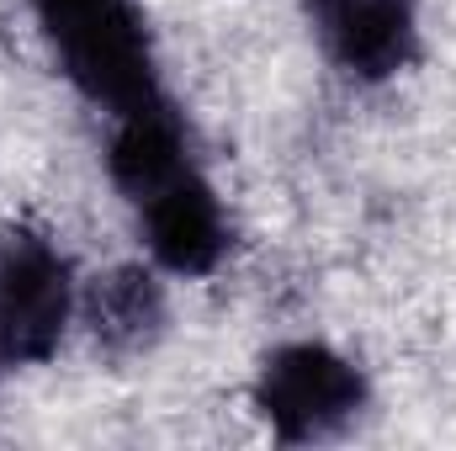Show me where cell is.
I'll return each instance as SVG.
<instances>
[{"mask_svg":"<svg viewBox=\"0 0 456 451\" xmlns=\"http://www.w3.org/2000/svg\"><path fill=\"white\" fill-rule=\"evenodd\" d=\"M80 324L112 361H138L170 335V276L149 260H122L86 282Z\"/></svg>","mask_w":456,"mask_h":451,"instance_id":"cell-6","label":"cell"},{"mask_svg":"<svg viewBox=\"0 0 456 451\" xmlns=\"http://www.w3.org/2000/svg\"><path fill=\"white\" fill-rule=\"evenodd\" d=\"M297 11L350 91H387L425 59V0H297Z\"/></svg>","mask_w":456,"mask_h":451,"instance_id":"cell-5","label":"cell"},{"mask_svg":"<svg viewBox=\"0 0 456 451\" xmlns=\"http://www.w3.org/2000/svg\"><path fill=\"white\" fill-rule=\"evenodd\" d=\"M244 398L271 441L324 447V441L350 436L371 414L377 388H371V372L335 340L297 335L260 350Z\"/></svg>","mask_w":456,"mask_h":451,"instance_id":"cell-3","label":"cell"},{"mask_svg":"<svg viewBox=\"0 0 456 451\" xmlns=\"http://www.w3.org/2000/svg\"><path fill=\"white\" fill-rule=\"evenodd\" d=\"M107 181L133 213L143 260L170 282H208L233 255V213L208 176L175 96L107 122Z\"/></svg>","mask_w":456,"mask_h":451,"instance_id":"cell-1","label":"cell"},{"mask_svg":"<svg viewBox=\"0 0 456 451\" xmlns=\"http://www.w3.org/2000/svg\"><path fill=\"white\" fill-rule=\"evenodd\" d=\"M59 80L107 122L170 96L143 0H27Z\"/></svg>","mask_w":456,"mask_h":451,"instance_id":"cell-2","label":"cell"},{"mask_svg":"<svg viewBox=\"0 0 456 451\" xmlns=\"http://www.w3.org/2000/svg\"><path fill=\"white\" fill-rule=\"evenodd\" d=\"M11 372H16V366H11V356H5V345H0V382H5Z\"/></svg>","mask_w":456,"mask_h":451,"instance_id":"cell-7","label":"cell"},{"mask_svg":"<svg viewBox=\"0 0 456 451\" xmlns=\"http://www.w3.org/2000/svg\"><path fill=\"white\" fill-rule=\"evenodd\" d=\"M75 255L43 224H0V345L11 366H48L80 324Z\"/></svg>","mask_w":456,"mask_h":451,"instance_id":"cell-4","label":"cell"}]
</instances>
